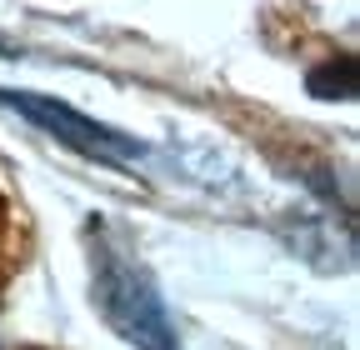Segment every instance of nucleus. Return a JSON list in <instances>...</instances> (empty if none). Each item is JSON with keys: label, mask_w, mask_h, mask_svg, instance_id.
Wrapping results in <instances>:
<instances>
[{"label": "nucleus", "mask_w": 360, "mask_h": 350, "mask_svg": "<svg viewBox=\"0 0 360 350\" xmlns=\"http://www.w3.org/2000/svg\"><path fill=\"white\" fill-rule=\"evenodd\" d=\"M0 105L15 110L20 120H30L35 130H45L51 141L70 145V150L85 155V160H101V165H141V160L150 155L146 141H135V136H125V130H115V125H101V120L80 115L75 105H65V101H56V96L0 91Z\"/></svg>", "instance_id": "obj_2"}, {"label": "nucleus", "mask_w": 360, "mask_h": 350, "mask_svg": "<svg viewBox=\"0 0 360 350\" xmlns=\"http://www.w3.org/2000/svg\"><path fill=\"white\" fill-rule=\"evenodd\" d=\"M305 85H310V96H321V101H350L355 96V60L340 56V60H330L321 70H310Z\"/></svg>", "instance_id": "obj_3"}, {"label": "nucleus", "mask_w": 360, "mask_h": 350, "mask_svg": "<svg viewBox=\"0 0 360 350\" xmlns=\"http://www.w3.org/2000/svg\"><path fill=\"white\" fill-rule=\"evenodd\" d=\"M90 285H96L101 320L130 340L135 350H180L175 320L165 311V295L150 280V271L135 260L105 226L96 231V255H90Z\"/></svg>", "instance_id": "obj_1"}]
</instances>
